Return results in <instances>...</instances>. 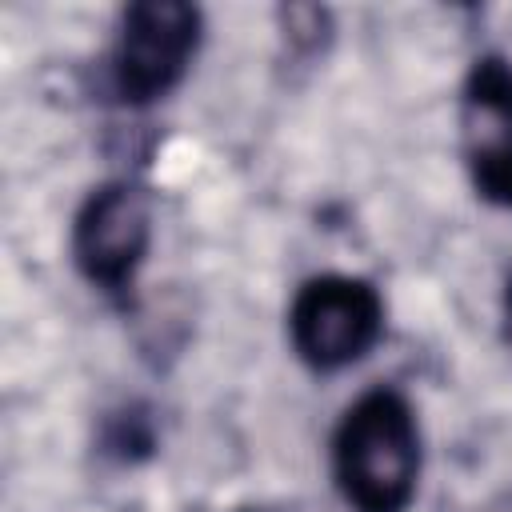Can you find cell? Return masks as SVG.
Instances as JSON below:
<instances>
[{
    "mask_svg": "<svg viewBox=\"0 0 512 512\" xmlns=\"http://www.w3.org/2000/svg\"><path fill=\"white\" fill-rule=\"evenodd\" d=\"M332 472L356 512H404L420 472V432L412 404L396 388H372L348 404L336 440Z\"/></svg>",
    "mask_w": 512,
    "mask_h": 512,
    "instance_id": "obj_1",
    "label": "cell"
},
{
    "mask_svg": "<svg viewBox=\"0 0 512 512\" xmlns=\"http://www.w3.org/2000/svg\"><path fill=\"white\" fill-rule=\"evenodd\" d=\"M200 44V12L180 0H144L124 8L112 52V88L124 104L168 96Z\"/></svg>",
    "mask_w": 512,
    "mask_h": 512,
    "instance_id": "obj_2",
    "label": "cell"
},
{
    "mask_svg": "<svg viewBox=\"0 0 512 512\" xmlns=\"http://www.w3.org/2000/svg\"><path fill=\"white\" fill-rule=\"evenodd\" d=\"M384 332V300L368 280L316 276L308 280L288 312V336L304 364L336 372L356 364Z\"/></svg>",
    "mask_w": 512,
    "mask_h": 512,
    "instance_id": "obj_3",
    "label": "cell"
},
{
    "mask_svg": "<svg viewBox=\"0 0 512 512\" xmlns=\"http://www.w3.org/2000/svg\"><path fill=\"white\" fill-rule=\"evenodd\" d=\"M152 240V204L148 192L112 180L100 184L76 212L72 224V260L80 276L104 292H120L132 284L136 268L144 264Z\"/></svg>",
    "mask_w": 512,
    "mask_h": 512,
    "instance_id": "obj_4",
    "label": "cell"
},
{
    "mask_svg": "<svg viewBox=\"0 0 512 512\" xmlns=\"http://www.w3.org/2000/svg\"><path fill=\"white\" fill-rule=\"evenodd\" d=\"M464 156L484 200L512 208V72L484 56L464 84Z\"/></svg>",
    "mask_w": 512,
    "mask_h": 512,
    "instance_id": "obj_5",
    "label": "cell"
},
{
    "mask_svg": "<svg viewBox=\"0 0 512 512\" xmlns=\"http://www.w3.org/2000/svg\"><path fill=\"white\" fill-rule=\"evenodd\" d=\"M152 444H156V432H152L148 416H140L136 408L112 416V424H108V452H116L120 460H136V456H148Z\"/></svg>",
    "mask_w": 512,
    "mask_h": 512,
    "instance_id": "obj_6",
    "label": "cell"
},
{
    "mask_svg": "<svg viewBox=\"0 0 512 512\" xmlns=\"http://www.w3.org/2000/svg\"><path fill=\"white\" fill-rule=\"evenodd\" d=\"M504 340L512 344V280H508V288H504Z\"/></svg>",
    "mask_w": 512,
    "mask_h": 512,
    "instance_id": "obj_7",
    "label": "cell"
}]
</instances>
